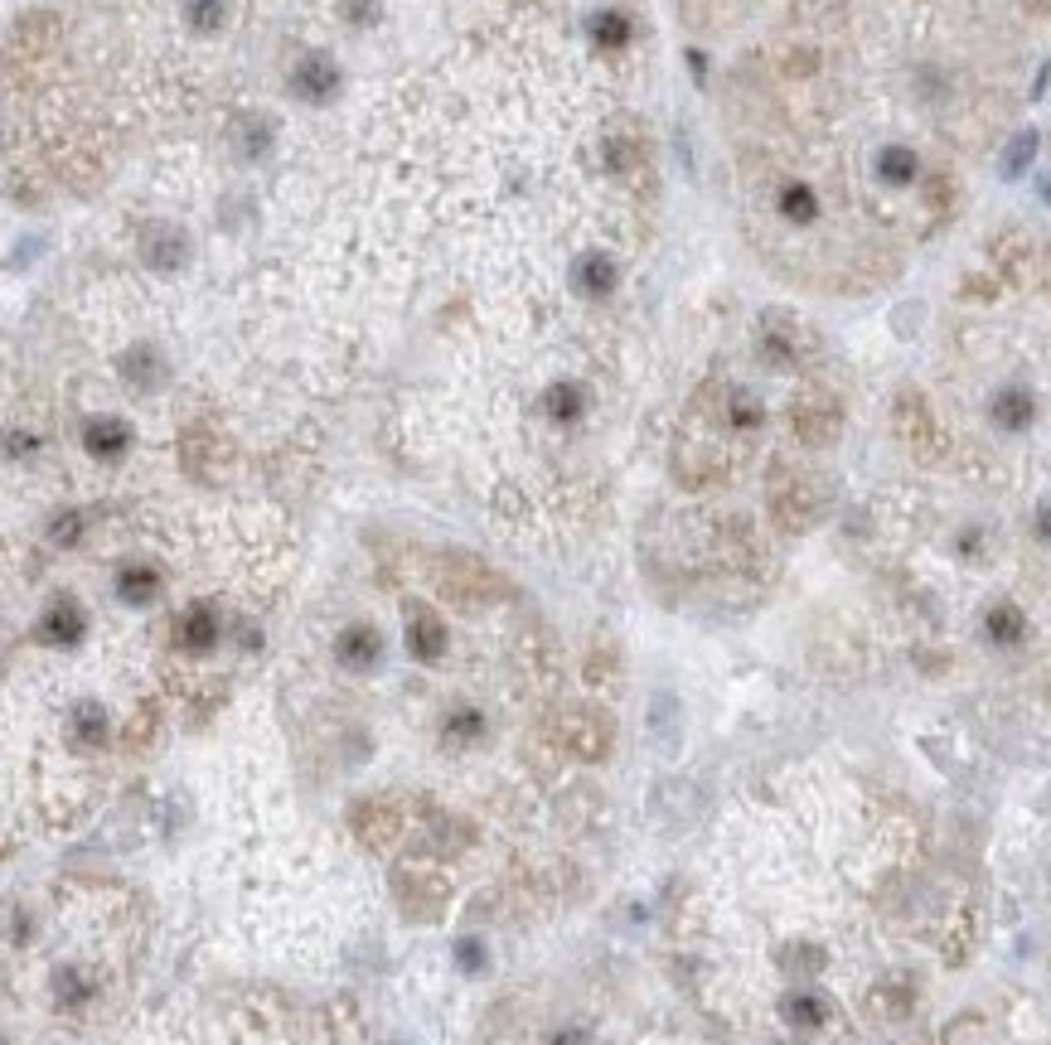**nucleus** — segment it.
I'll return each instance as SVG.
<instances>
[{
    "label": "nucleus",
    "instance_id": "obj_1",
    "mask_svg": "<svg viewBox=\"0 0 1051 1045\" xmlns=\"http://www.w3.org/2000/svg\"><path fill=\"white\" fill-rule=\"evenodd\" d=\"M432 586L451 605H461V610H485V605H499V601L513 595L505 571H495L475 553H436L432 557Z\"/></svg>",
    "mask_w": 1051,
    "mask_h": 1045
},
{
    "label": "nucleus",
    "instance_id": "obj_2",
    "mask_svg": "<svg viewBox=\"0 0 1051 1045\" xmlns=\"http://www.w3.org/2000/svg\"><path fill=\"white\" fill-rule=\"evenodd\" d=\"M824 485L810 475V470H786V475L770 485V519H776L780 533H804L814 519L824 513Z\"/></svg>",
    "mask_w": 1051,
    "mask_h": 1045
},
{
    "label": "nucleus",
    "instance_id": "obj_3",
    "mask_svg": "<svg viewBox=\"0 0 1051 1045\" xmlns=\"http://www.w3.org/2000/svg\"><path fill=\"white\" fill-rule=\"evenodd\" d=\"M790 426H795V436L804 446H834L838 431H843V407H838L834 392L824 388H804L795 402H790Z\"/></svg>",
    "mask_w": 1051,
    "mask_h": 1045
},
{
    "label": "nucleus",
    "instance_id": "obj_4",
    "mask_svg": "<svg viewBox=\"0 0 1051 1045\" xmlns=\"http://www.w3.org/2000/svg\"><path fill=\"white\" fill-rule=\"evenodd\" d=\"M553 732H557V746L581 760H601L611 750V716L601 706H563Z\"/></svg>",
    "mask_w": 1051,
    "mask_h": 1045
},
{
    "label": "nucleus",
    "instance_id": "obj_5",
    "mask_svg": "<svg viewBox=\"0 0 1051 1045\" xmlns=\"http://www.w3.org/2000/svg\"><path fill=\"white\" fill-rule=\"evenodd\" d=\"M180 460L194 479H219L233 460V446L219 426L194 421V426H185V436H180Z\"/></svg>",
    "mask_w": 1051,
    "mask_h": 1045
},
{
    "label": "nucleus",
    "instance_id": "obj_6",
    "mask_svg": "<svg viewBox=\"0 0 1051 1045\" xmlns=\"http://www.w3.org/2000/svg\"><path fill=\"white\" fill-rule=\"evenodd\" d=\"M897 436L921 460H935L945 451V436H941V426H935V417H931V402H925L921 392H911V388L897 397Z\"/></svg>",
    "mask_w": 1051,
    "mask_h": 1045
},
{
    "label": "nucleus",
    "instance_id": "obj_7",
    "mask_svg": "<svg viewBox=\"0 0 1051 1045\" xmlns=\"http://www.w3.org/2000/svg\"><path fill=\"white\" fill-rule=\"evenodd\" d=\"M756 348L766 354V364H776V368H800L804 358H810V348H814V334H810V330H800V324H795V320H786V314H766Z\"/></svg>",
    "mask_w": 1051,
    "mask_h": 1045
},
{
    "label": "nucleus",
    "instance_id": "obj_8",
    "mask_svg": "<svg viewBox=\"0 0 1051 1045\" xmlns=\"http://www.w3.org/2000/svg\"><path fill=\"white\" fill-rule=\"evenodd\" d=\"M54 44H59V15H49V10H29V15H20L15 29H10V63L44 59Z\"/></svg>",
    "mask_w": 1051,
    "mask_h": 1045
},
{
    "label": "nucleus",
    "instance_id": "obj_9",
    "mask_svg": "<svg viewBox=\"0 0 1051 1045\" xmlns=\"http://www.w3.org/2000/svg\"><path fill=\"white\" fill-rule=\"evenodd\" d=\"M175 644L185 649V654H209V649L219 644V610L209 601L189 605V610L175 620Z\"/></svg>",
    "mask_w": 1051,
    "mask_h": 1045
},
{
    "label": "nucleus",
    "instance_id": "obj_10",
    "mask_svg": "<svg viewBox=\"0 0 1051 1045\" xmlns=\"http://www.w3.org/2000/svg\"><path fill=\"white\" fill-rule=\"evenodd\" d=\"M354 833H359L364 847L383 852V847H393V838L402 833V818H398V808H393V804L374 799V804L354 808Z\"/></svg>",
    "mask_w": 1051,
    "mask_h": 1045
},
{
    "label": "nucleus",
    "instance_id": "obj_11",
    "mask_svg": "<svg viewBox=\"0 0 1051 1045\" xmlns=\"http://www.w3.org/2000/svg\"><path fill=\"white\" fill-rule=\"evenodd\" d=\"M408 654L422 663H436L446 654V625L427 605H412V615H408Z\"/></svg>",
    "mask_w": 1051,
    "mask_h": 1045
},
{
    "label": "nucleus",
    "instance_id": "obj_12",
    "mask_svg": "<svg viewBox=\"0 0 1051 1045\" xmlns=\"http://www.w3.org/2000/svg\"><path fill=\"white\" fill-rule=\"evenodd\" d=\"M185 252H189L185 233H180V228H170V223H151V228L141 233V257H145L151 266H161V272L180 266V262H185Z\"/></svg>",
    "mask_w": 1051,
    "mask_h": 1045
},
{
    "label": "nucleus",
    "instance_id": "obj_13",
    "mask_svg": "<svg viewBox=\"0 0 1051 1045\" xmlns=\"http://www.w3.org/2000/svg\"><path fill=\"white\" fill-rule=\"evenodd\" d=\"M334 87H340V69L330 59H300L296 73H291V93L306 97V103H326Z\"/></svg>",
    "mask_w": 1051,
    "mask_h": 1045
},
{
    "label": "nucleus",
    "instance_id": "obj_14",
    "mask_svg": "<svg viewBox=\"0 0 1051 1045\" xmlns=\"http://www.w3.org/2000/svg\"><path fill=\"white\" fill-rule=\"evenodd\" d=\"M378 649H383V639H378L374 625H350L340 639H334V654H340L344 668H374Z\"/></svg>",
    "mask_w": 1051,
    "mask_h": 1045
},
{
    "label": "nucleus",
    "instance_id": "obj_15",
    "mask_svg": "<svg viewBox=\"0 0 1051 1045\" xmlns=\"http://www.w3.org/2000/svg\"><path fill=\"white\" fill-rule=\"evenodd\" d=\"M83 446H87V455H97V460H121L131 446V431H127V421H117V417H97V421H87Z\"/></svg>",
    "mask_w": 1051,
    "mask_h": 1045
},
{
    "label": "nucleus",
    "instance_id": "obj_16",
    "mask_svg": "<svg viewBox=\"0 0 1051 1045\" xmlns=\"http://www.w3.org/2000/svg\"><path fill=\"white\" fill-rule=\"evenodd\" d=\"M776 209L786 223H795V228H804V223L819 218V194H814L810 185H800V179H786L776 194Z\"/></svg>",
    "mask_w": 1051,
    "mask_h": 1045
},
{
    "label": "nucleus",
    "instance_id": "obj_17",
    "mask_svg": "<svg viewBox=\"0 0 1051 1045\" xmlns=\"http://www.w3.org/2000/svg\"><path fill=\"white\" fill-rule=\"evenodd\" d=\"M993 421L999 426H1008V431H1023V426H1032V417H1037V402H1032V392L1027 388H1003L999 397H993Z\"/></svg>",
    "mask_w": 1051,
    "mask_h": 1045
},
{
    "label": "nucleus",
    "instance_id": "obj_18",
    "mask_svg": "<svg viewBox=\"0 0 1051 1045\" xmlns=\"http://www.w3.org/2000/svg\"><path fill=\"white\" fill-rule=\"evenodd\" d=\"M83 610H78V601H59L49 615H44V629L39 639H49V644H78L83 639Z\"/></svg>",
    "mask_w": 1051,
    "mask_h": 1045
},
{
    "label": "nucleus",
    "instance_id": "obj_19",
    "mask_svg": "<svg viewBox=\"0 0 1051 1045\" xmlns=\"http://www.w3.org/2000/svg\"><path fill=\"white\" fill-rule=\"evenodd\" d=\"M877 175L882 185H916V175H921V161H916V151H907V145H887V151L877 155Z\"/></svg>",
    "mask_w": 1051,
    "mask_h": 1045
},
{
    "label": "nucleus",
    "instance_id": "obj_20",
    "mask_svg": "<svg viewBox=\"0 0 1051 1045\" xmlns=\"http://www.w3.org/2000/svg\"><path fill=\"white\" fill-rule=\"evenodd\" d=\"M117 591H121V601H131V605L155 601V591H161V571H155V567H141V561H131V567H121Z\"/></svg>",
    "mask_w": 1051,
    "mask_h": 1045
},
{
    "label": "nucleus",
    "instance_id": "obj_21",
    "mask_svg": "<svg viewBox=\"0 0 1051 1045\" xmlns=\"http://www.w3.org/2000/svg\"><path fill=\"white\" fill-rule=\"evenodd\" d=\"M577 286L587 290L591 300L611 296V286H616V266H611V257H601V252L581 257V262H577Z\"/></svg>",
    "mask_w": 1051,
    "mask_h": 1045
},
{
    "label": "nucleus",
    "instance_id": "obj_22",
    "mask_svg": "<svg viewBox=\"0 0 1051 1045\" xmlns=\"http://www.w3.org/2000/svg\"><path fill=\"white\" fill-rule=\"evenodd\" d=\"M1027 634V620L1017 605H993L989 610V639L993 644H1017V639Z\"/></svg>",
    "mask_w": 1051,
    "mask_h": 1045
},
{
    "label": "nucleus",
    "instance_id": "obj_23",
    "mask_svg": "<svg viewBox=\"0 0 1051 1045\" xmlns=\"http://www.w3.org/2000/svg\"><path fill=\"white\" fill-rule=\"evenodd\" d=\"M73 736L83 740V746H97V740H107V716H103V706H93V702H83L73 712Z\"/></svg>",
    "mask_w": 1051,
    "mask_h": 1045
},
{
    "label": "nucleus",
    "instance_id": "obj_24",
    "mask_svg": "<svg viewBox=\"0 0 1051 1045\" xmlns=\"http://www.w3.org/2000/svg\"><path fill=\"white\" fill-rule=\"evenodd\" d=\"M480 732H485V716L475 706H456L446 716V740H480Z\"/></svg>",
    "mask_w": 1051,
    "mask_h": 1045
},
{
    "label": "nucleus",
    "instance_id": "obj_25",
    "mask_svg": "<svg viewBox=\"0 0 1051 1045\" xmlns=\"http://www.w3.org/2000/svg\"><path fill=\"white\" fill-rule=\"evenodd\" d=\"M547 417H553V421H577L581 417V392L567 388V383H557L553 392H547Z\"/></svg>",
    "mask_w": 1051,
    "mask_h": 1045
},
{
    "label": "nucleus",
    "instance_id": "obj_26",
    "mask_svg": "<svg viewBox=\"0 0 1051 1045\" xmlns=\"http://www.w3.org/2000/svg\"><path fill=\"white\" fill-rule=\"evenodd\" d=\"M591 35H597V44H606V49H621V44H630V20L625 15H597L591 20Z\"/></svg>",
    "mask_w": 1051,
    "mask_h": 1045
},
{
    "label": "nucleus",
    "instance_id": "obj_27",
    "mask_svg": "<svg viewBox=\"0 0 1051 1045\" xmlns=\"http://www.w3.org/2000/svg\"><path fill=\"white\" fill-rule=\"evenodd\" d=\"M601 161H606L611 175H630L635 165H640V145H635V141H606Z\"/></svg>",
    "mask_w": 1051,
    "mask_h": 1045
},
{
    "label": "nucleus",
    "instance_id": "obj_28",
    "mask_svg": "<svg viewBox=\"0 0 1051 1045\" xmlns=\"http://www.w3.org/2000/svg\"><path fill=\"white\" fill-rule=\"evenodd\" d=\"M185 15H189V25H194L199 35H214V29L223 25V5H219V0H185Z\"/></svg>",
    "mask_w": 1051,
    "mask_h": 1045
},
{
    "label": "nucleus",
    "instance_id": "obj_29",
    "mask_svg": "<svg viewBox=\"0 0 1051 1045\" xmlns=\"http://www.w3.org/2000/svg\"><path fill=\"white\" fill-rule=\"evenodd\" d=\"M1037 155V131H1023V136L1013 141V151H1008V161H1003V175H1023L1027 170V161Z\"/></svg>",
    "mask_w": 1051,
    "mask_h": 1045
},
{
    "label": "nucleus",
    "instance_id": "obj_30",
    "mask_svg": "<svg viewBox=\"0 0 1051 1045\" xmlns=\"http://www.w3.org/2000/svg\"><path fill=\"white\" fill-rule=\"evenodd\" d=\"M49 533H54V543L73 547L78 537H83V513H59V519H54V527H49Z\"/></svg>",
    "mask_w": 1051,
    "mask_h": 1045
},
{
    "label": "nucleus",
    "instance_id": "obj_31",
    "mask_svg": "<svg viewBox=\"0 0 1051 1045\" xmlns=\"http://www.w3.org/2000/svg\"><path fill=\"white\" fill-rule=\"evenodd\" d=\"M1037 533H1042V537H1047V543H1051V503H1047V509H1042V513H1037Z\"/></svg>",
    "mask_w": 1051,
    "mask_h": 1045
},
{
    "label": "nucleus",
    "instance_id": "obj_32",
    "mask_svg": "<svg viewBox=\"0 0 1051 1045\" xmlns=\"http://www.w3.org/2000/svg\"><path fill=\"white\" fill-rule=\"evenodd\" d=\"M1032 10H1042V15H1051V0H1027Z\"/></svg>",
    "mask_w": 1051,
    "mask_h": 1045
}]
</instances>
